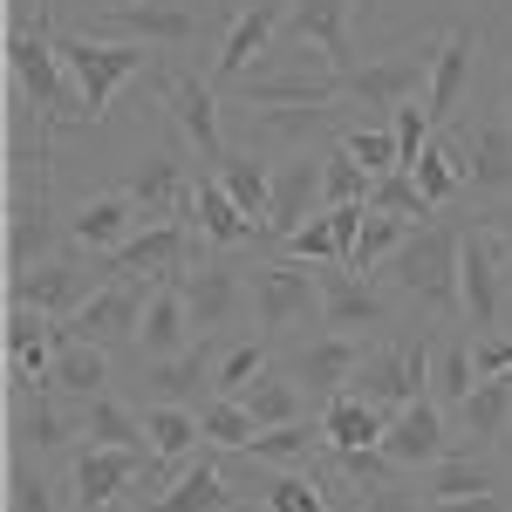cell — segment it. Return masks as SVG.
Returning <instances> with one entry per match:
<instances>
[{"label": "cell", "mask_w": 512, "mask_h": 512, "mask_svg": "<svg viewBox=\"0 0 512 512\" xmlns=\"http://www.w3.org/2000/svg\"><path fill=\"white\" fill-rule=\"evenodd\" d=\"M465 219H472V205H465V198H458V205H444L437 219L410 226V239L396 246L383 267H376V280H383V287H390L417 321H465V294H458Z\"/></svg>", "instance_id": "cell-1"}, {"label": "cell", "mask_w": 512, "mask_h": 512, "mask_svg": "<svg viewBox=\"0 0 512 512\" xmlns=\"http://www.w3.org/2000/svg\"><path fill=\"white\" fill-rule=\"evenodd\" d=\"M7 89H21V103L35 110L55 137L89 130L76 76L62 69V48H55V21H7Z\"/></svg>", "instance_id": "cell-2"}, {"label": "cell", "mask_w": 512, "mask_h": 512, "mask_svg": "<svg viewBox=\"0 0 512 512\" xmlns=\"http://www.w3.org/2000/svg\"><path fill=\"white\" fill-rule=\"evenodd\" d=\"M437 28H417V35L390 41V48H369L362 69L342 76V103H349L355 123H390L403 103H424L431 89V62H437Z\"/></svg>", "instance_id": "cell-3"}, {"label": "cell", "mask_w": 512, "mask_h": 512, "mask_svg": "<svg viewBox=\"0 0 512 512\" xmlns=\"http://www.w3.org/2000/svg\"><path fill=\"white\" fill-rule=\"evenodd\" d=\"M253 328L274 349H294L308 335H328L321 328V260L260 253V267H253Z\"/></svg>", "instance_id": "cell-4"}, {"label": "cell", "mask_w": 512, "mask_h": 512, "mask_svg": "<svg viewBox=\"0 0 512 512\" xmlns=\"http://www.w3.org/2000/svg\"><path fill=\"white\" fill-rule=\"evenodd\" d=\"M151 96H158V110L171 117V130L192 144V158H205V171H219L226 151H233V137H226V117H219V82L192 69L185 55H164L158 69H151Z\"/></svg>", "instance_id": "cell-5"}, {"label": "cell", "mask_w": 512, "mask_h": 512, "mask_svg": "<svg viewBox=\"0 0 512 512\" xmlns=\"http://www.w3.org/2000/svg\"><path fill=\"white\" fill-rule=\"evenodd\" d=\"M55 48H62V69L76 76L82 89V110H89V130L110 117V103H117L123 82L151 76L164 55L158 48H144V41H103V35H82L69 21H55Z\"/></svg>", "instance_id": "cell-6"}, {"label": "cell", "mask_w": 512, "mask_h": 512, "mask_svg": "<svg viewBox=\"0 0 512 512\" xmlns=\"http://www.w3.org/2000/svg\"><path fill=\"white\" fill-rule=\"evenodd\" d=\"M253 253H226V246H205L198 239L192 267H185V308H192L198 335H246L253 321Z\"/></svg>", "instance_id": "cell-7"}, {"label": "cell", "mask_w": 512, "mask_h": 512, "mask_svg": "<svg viewBox=\"0 0 512 512\" xmlns=\"http://www.w3.org/2000/svg\"><path fill=\"white\" fill-rule=\"evenodd\" d=\"M410 321L417 315H410L376 274H355L342 260H321V328H328V335L383 342V335H403Z\"/></svg>", "instance_id": "cell-8"}, {"label": "cell", "mask_w": 512, "mask_h": 512, "mask_svg": "<svg viewBox=\"0 0 512 512\" xmlns=\"http://www.w3.org/2000/svg\"><path fill=\"white\" fill-rule=\"evenodd\" d=\"M82 35L103 41H144L158 55H192L205 41V0H110L82 21Z\"/></svg>", "instance_id": "cell-9"}, {"label": "cell", "mask_w": 512, "mask_h": 512, "mask_svg": "<svg viewBox=\"0 0 512 512\" xmlns=\"http://www.w3.org/2000/svg\"><path fill=\"white\" fill-rule=\"evenodd\" d=\"M287 7H294V0H226V28H219V48H212V82H219V96H233L239 82L274 55L280 28H287Z\"/></svg>", "instance_id": "cell-10"}, {"label": "cell", "mask_w": 512, "mask_h": 512, "mask_svg": "<svg viewBox=\"0 0 512 512\" xmlns=\"http://www.w3.org/2000/svg\"><path fill=\"white\" fill-rule=\"evenodd\" d=\"M458 294H465V328L472 335H499L506 328V294H512V253L478 226V212L465 219V253H458Z\"/></svg>", "instance_id": "cell-11"}, {"label": "cell", "mask_w": 512, "mask_h": 512, "mask_svg": "<svg viewBox=\"0 0 512 512\" xmlns=\"http://www.w3.org/2000/svg\"><path fill=\"white\" fill-rule=\"evenodd\" d=\"M103 287V267H96V253H82L76 239L69 246H55L48 260H35L28 274H7V301H21V308H41V315L69 321Z\"/></svg>", "instance_id": "cell-12"}, {"label": "cell", "mask_w": 512, "mask_h": 512, "mask_svg": "<svg viewBox=\"0 0 512 512\" xmlns=\"http://www.w3.org/2000/svg\"><path fill=\"white\" fill-rule=\"evenodd\" d=\"M376 21V0H294L287 7V28H280V41H301V48H315L321 62L335 69V76H349V69H362V35H355V21Z\"/></svg>", "instance_id": "cell-13"}, {"label": "cell", "mask_w": 512, "mask_h": 512, "mask_svg": "<svg viewBox=\"0 0 512 512\" xmlns=\"http://www.w3.org/2000/svg\"><path fill=\"white\" fill-rule=\"evenodd\" d=\"M158 458L151 451H123V444H89L69 451V512H117L123 492H137Z\"/></svg>", "instance_id": "cell-14"}, {"label": "cell", "mask_w": 512, "mask_h": 512, "mask_svg": "<svg viewBox=\"0 0 512 512\" xmlns=\"http://www.w3.org/2000/svg\"><path fill=\"white\" fill-rule=\"evenodd\" d=\"M82 437V403H69L62 390H28L7 396V451H28L41 465L69 458Z\"/></svg>", "instance_id": "cell-15"}, {"label": "cell", "mask_w": 512, "mask_h": 512, "mask_svg": "<svg viewBox=\"0 0 512 512\" xmlns=\"http://www.w3.org/2000/svg\"><path fill=\"white\" fill-rule=\"evenodd\" d=\"M451 130H458V151H465V198L472 205L512 198V123L492 103H478V117L451 123Z\"/></svg>", "instance_id": "cell-16"}, {"label": "cell", "mask_w": 512, "mask_h": 512, "mask_svg": "<svg viewBox=\"0 0 512 512\" xmlns=\"http://www.w3.org/2000/svg\"><path fill=\"white\" fill-rule=\"evenodd\" d=\"M144 301H151V280H103L62 328H69V342H96V349H110V355H130L137 349Z\"/></svg>", "instance_id": "cell-17"}, {"label": "cell", "mask_w": 512, "mask_h": 512, "mask_svg": "<svg viewBox=\"0 0 512 512\" xmlns=\"http://www.w3.org/2000/svg\"><path fill=\"white\" fill-rule=\"evenodd\" d=\"M478 62H485V21H451V28H444V41H437L431 89H424V110H431L437 130H451V123H458L465 89L478 82Z\"/></svg>", "instance_id": "cell-18"}, {"label": "cell", "mask_w": 512, "mask_h": 512, "mask_svg": "<svg viewBox=\"0 0 512 512\" xmlns=\"http://www.w3.org/2000/svg\"><path fill=\"white\" fill-rule=\"evenodd\" d=\"M226 458L239 451H219V444H205L198 458L178 465V478L151 492V499H137L130 512H239L246 506V492H233V478H226Z\"/></svg>", "instance_id": "cell-19"}, {"label": "cell", "mask_w": 512, "mask_h": 512, "mask_svg": "<svg viewBox=\"0 0 512 512\" xmlns=\"http://www.w3.org/2000/svg\"><path fill=\"white\" fill-rule=\"evenodd\" d=\"M185 137H164L151 151H137V158L123 164V192L137 198L151 219H171V212H192V171H185Z\"/></svg>", "instance_id": "cell-20"}, {"label": "cell", "mask_w": 512, "mask_h": 512, "mask_svg": "<svg viewBox=\"0 0 512 512\" xmlns=\"http://www.w3.org/2000/svg\"><path fill=\"white\" fill-rule=\"evenodd\" d=\"M212 349H219V335H198L192 349L158 355V362H144V355H137L130 403H137V410H151V403H198V396H212Z\"/></svg>", "instance_id": "cell-21"}, {"label": "cell", "mask_w": 512, "mask_h": 512, "mask_svg": "<svg viewBox=\"0 0 512 512\" xmlns=\"http://www.w3.org/2000/svg\"><path fill=\"white\" fill-rule=\"evenodd\" d=\"M362 335H308V342H294V349H280V369L308 390V403H315V417H321V403H335V396L349 390V376H355V362H362Z\"/></svg>", "instance_id": "cell-22"}, {"label": "cell", "mask_w": 512, "mask_h": 512, "mask_svg": "<svg viewBox=\"0 0 512 512\" xmlns=\"http://www.w3.org/2000/svg\"><path fill=\"white\" fill-rule=\"evenodd\" d=\"M383 451H390L403 472H424V465H437V458L458 451V424H451V410H444L437 396H417V403H403L390 417Z\"/></svg>", "instance_id": "cell-23"}, {"label": "cell", "mask_w": 512, "mask_h": 512, "mask_svg": "<svg viewBox=\"0 0 512 512\" xmlns=\"http://www.w3.org/2000/svg\"><path fill=\"white\" fill-rule=\"evenodd\" d=\"M192 226H198L205 246H226V253H274V246H267V226L246 219V205L226 192L219 171H205L192 185Z\"/></svg>", "instance_id": "cell-24"}, {"label": "cell", "mask_w": 512, "mask_h": 512, "mask_svg": "<svg viewBox=\"0 0 512 512\" xmlns=\"http://www.w3.org/2000/svg\"><path fill=\"white\" fill-rule=\"evenodd\" d=\"M137 226H151V212L123 192V185L89 192V198H76V205H69V239H76L82 253H96V260H103V253H117Z\"/></svg>", "instance_id": "cell-25"}, {"label": "cell", "mask_w": 512, "mask_h": 512, "mask_svg": "<svg viewBox=\"0 0 512 512\" xmlns=\"http://www.w3.org/2000/svg\"><path fill=\"white\" fill-rule=\"evenodd\" d=\"M321 151H328V144L287 151V158L274 164V212H267V239H274V246L287 233H301V226L321 212Z\"/></svg>", "instance_id": "cell-26"}, {"label": "cell", "mask_w": 512, "mask_h": 512, "mask_svg": "<svg viewBox=\"0 0 512 512\" xmlns=\"http://www.w3.org/2000/svg\"><path fill=\"white\" fill-rule=\"evenodd\" d=\"M451 424H458V444H465V451L506 458V444H512V376H478V390L465 396V410H458Z\"/></svg>", "instance_id": "cell-27"}, {"label": "cell", "mask_w": 512, "mask_h": 512, "mask_svg": "<svg viewBox=\"0 0 512 512\" xmlns=\"http://www.w3.org/2000/svg\"><path fill=\"white\" fill-rule=\"evenodd\" d=\"M192 342H198V321H192V308H185V287H178V280H158L151 301H144L137 349H130V355L158 362V355H178V349H192Z\"/></svg>", "instance_id": "cell-28"}, {"label": "cell", "mask_w": 512, "mask_h": 512, "mask_svg": "<svg viewBox=\"0 0 512 512\" xmlns=\"http://www.w3.org/2000/svg\"><path fill=\"white\" fill-rule=\"evenodd\" d=\"M239 458H253L260 472H315V465H328L321 417H294V424H274V431H253V444Z\"/></svg>", "instance_id": "cell-29"}, {"label": "cell", "mask_w": 512, "mask_h": 512, "mask_svg": "<svg viewBox=\"0 0 512 512\" xmlns=\"http://www.w3.org/2000/svg\"><path fill=\"white\" fill-rule=\"evenodd\" d=\"M472 328L465 321H437V355H431V396L458 417L465 410V396L478 390V355H472Z\"/></svg>", "instance_id": "cell-30"}, {"label": "cell", "mask_w": 512, "mask_h": 512, "mask_svg": "<svg viewBox=\"0 0 512 512\" xmlns=\"http://www.w3.org/2000/svg\"><path fill=\"white\" fill-rule=\"evenodd\" d=\"M390 431V410H376L369 396L342 390L335 403H321V437H328V458L335 451H369V444H383Z\"/></svg>", "instance_id": "cell-31"}, {"label": "cell", "mask_w": 512, "mask_h": 512, "mask_svg": "<svg viewBox=\"0 0 512 512\" xmlns=\"http://www.w3.org/2000/svg\"><path fill=\"white\" fill-rule=\"evenodd\" d=\"M82 437L89 444H123V451H151V424L123 390H103L96 403H82Z\"/></svg>", "instance_id": "cell-32"}, {"label": "cell", "mask_w": 512, "mask_h": 512, "mask_svg": "<svg viewBox=\"0 0 512 512\" xmlns=\"http://www.w3.org/2000/svg\"><path fill=\"white\" fill-rule=\"evenodd\" d=\"M117 355L96 349V342H69V328H62V349H55V390L69 396V403H96V396L110 390V369Z\"/></svg>", "instance_id": "cell-33"}, {"label": "cell", "mask_w": 512, "mask_h": 512, "mask_svg": "<svg viewBox=\"0 0 512 512\" xmlns=\"http://www.w3.org/2000/svg\"><path fill=\"white\" fill-rule=\"evenodd\" d=\"M410 178L424 185L437 212L444 205H458L465 198V151H458V130H431V144H424V158L410 164Z\"/></svg>", "instance_id": "cell-34"}, {"label": "cell", "mask_w": 512, "mask_h": 512, "mask_svg": "<svg viewBox=\"0 0 512 512\" xmlns=\"http://www.w3.org/2000/svg\"><path fill=\"white\" fill-rule=\"evenodd\" d=\"M144 424H151V458L171 465V472H178L185 458L205 451V424H198L192 403H151V410H144Z\"/></svg>", "instance_id": "cell-35"}, {"label": "cell", "mask_w": 512, "mask_h": 512, "mask_svg": "<svg viewBox=\"0 0 512 512\" xmlns=\"http://www.w3.org/2000/svg\"><path fill=\"white\" fill-rule=\"evenodd\" d=\"M239 403L253 410V424L260 431H274V424H294V417H308V390L280 369V355H274V369H260L246 390H239Z\"/></svg>", "instance_id": "cell-36"}, {"label": "cell", "mask_w": 512, "mask_h": 512, "mask_svg": "<svg viewBox=\"0 0 512 512\" xmlns=\"http://www.w3.org/2000/svg\"><path fill=\"white\" fill-rule=\"evenodd\" d=\"M274 342L267 335H219V349H212V396H239L260 369H274Z\"/></svg>", "instance_id": "cell-37"}, {"label": "cell", "mask_w": 512, "mask_h": 512, "mask_svg": "<svg viewBox=\"0 0 512 512\" xmlns=\"http://www.w3.org/2000/svg\"><path fill=\"white\" fill-rule=\"evenodd\" d=\"M219 178H226V192L246 205V219L267 226V212H274V164L260 158V144H253V151H239V144H233L226 164H219ZM267 246H274V239H267Z\"/></svg>", "instance_id": "cell-38"}, {"label": "cell", "mask_w": 512, "mask_h": 512, "mask_svg": "<svg viewBox=\"0 0 512 512\" xmlns=\"http://www.w3.org/2000/svg\"><path fill=\"white\" fill-rule=\"evenodd\" d=\"M7 512H62V492L41 458L28 451H7Z\"/></svg>", "instance_id": "cell-39"}, {"label": "cell", "mask_w": 512, "mask_h": 512, "mask_svg": "<svg viewBox=\"0 0 512 512\" xmlns=\"http://www.w3.org/2000/svg\"><path fill=\"white\" fill-rule=\"evenodd\" d=\"M260 492H267V512H342L321 472H267Z\"/></svg>", "instance_id": "cell-40"}, {"label": "cell", "mask_w": 512, "mask_h": 512, "mask_svg": "<svg viewBox=\"0 0 512 512\" xmlns=\"http://www.w3.org/2000/svg\"><path fill=\"white\" fill-rule=\"evenodd\" d=\"M369 185H376V178H369V171L349 158V144L335 137V144L321 151V212H328V205H369Z\"/></svg>", "instance_id": "cell-41"}, {"label": "cell", "mask_w": 512, "mask_h": 512, "mask_svg": "<svg viewBox=\"0 0 512 512\" xmlns=\"http://www.w3.org/2000/svg\"><path fill=\"white\" fill-rule=\"evenodd\" d=\"M198 424H205V444H219V451H246L253 431H260L239 396H205V403H198Z\"/></svg>", "instance_id": "cell-42"}, {"label": "cell", "mask_w": 512, "mask_h": 512, "mask_svg": "<svg viewBox=\"0 0 512 512\" xmlns=\"http://www.w3.org/2000/svg\"><path fill=\"white\" fill-rule=\"evenodd\" d=\"M403 239H410V219H396V212H376V205H369V219H362V233H355L349 267H355V274H376Z\"/></svg>", "instance_id": "cell-43"}, {"label": "cell", "mask_w": 512, "mask_h": 512, "mask_svg": "<svg viewBox=\"0 0 512 512\" xmlns=\"http://www.w3.org/2000/svg\"><path fill=\"white\" fill-rule=\"evenodd\" d=\"M369 205H376V212H396V219H410V226L437 219V205L424 198V185H417L410 171H383V178L369 185Z\"/></svg>", "instance_id": "cell-44"}, {"label": "cell", "mask_w": 512, "mask_h": 512, "mask_svg": "<svg viewBox=\"0 0 512 512\" xmlns=\"http://www.w3.org/2000/svg\"><path fill=\"white\" fill-rule=\"evenodd\" d=\"M342 144H349V158L362 164L369 178L403 171V151H396V130H390V123H349V130H342Z\"/></svg>", "instance_id": "cell-45"}, {"label": "cell", "mask_w": 512, "mask_h": 512, "mask_svg": "<svg viewBox=\"0 0 512 512\" xmlns=\"http://www.w3.org/2000/svg\"><path fill=\"white\" fill-rule=\"evenodd\" d=\"M349 512H431V506H424V492H417L410 478H396V485H369V492H355Z\"/></svg>", "instance_id": "cell-46"}, {"label": "cell", "mask_w": 512, "mask_h": 512, "mask_svg": "<svg viewBox=\"0 0 512 512\" xmlns=\"http://www.w3.org/2000/svg\"><path fill=\"white\" fill-rule=\"evenodd\" d=\"M472 212H478V226L512 253V198H499V205H472Z\"/></svg>", "instance_id": "cell-47"}, {"label": "cell", "mask_w": 512, "mask_h": 512, "mask_svg": "<svg viewBox=\"0 0 512 512\" xmlns=\"http://www.w3.org/2000/svg\"><path fill=\"white\" fill-rule=\"evenodd\" d=\"M431 512H512V499L506 492H472V499H444V506H431Z\"/></svg>", "instance_id": "cell-48"}, {"label": "cell", "mask_w": 512, "mask_h": 512, "mask_svg": "<svg viewBox=\"0 0 512 512\" xmlns=\"http://www.w3.org/2000/svg\"><path fill=\"white\" fill-rule=\"evenodd\" d=\"M492 110H499V117L512 123V62L499 69V82H492Z\"/></svg>", "instance_id": "cell-49"}, {"label": "cell", "mask_w": 512, "mask_h": 512, "mask_svg": "<svg viewBox=\"0 0 512 512\" xmlns=\"http://www.w3.org/2000/svg\"><path fill=\"white\" fill-rule=\"evenodd\" d=\"M76 7H82V0H55V14H62V21H69V14H76Z\"/></svg>", "instance_id": "cell-50"}, {"label": "cell", "mask_w": 512, "mask_h": 512, "mask_svg": "<svg viewBox=\"0 0 512 512\" xmlns=\"http://www.w3.org/2000/svg\"><path fill=\"white\" fill-rule=\"evenodd\" d=\"M506 458H512V444H506Z\"/></svg>", "instance_id": "cell-51"}, {"label": "cell", "mask_w": 512, "mask_h": 512, "mask_svg": "<svg viewBox=\"0 0 512 512\" xmlns=\"http://www.w3.org/2000/svg\"><path fill=\"white\" fill-rule=\"evenodd\" d=\"M103 7H110V0H103Z\"/></svg>", "instance_id": "cell-52"}]
</instances>
